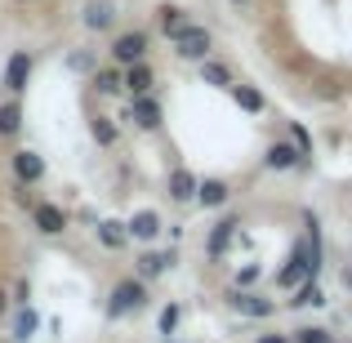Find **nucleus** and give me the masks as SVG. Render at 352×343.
I'll list each match as a JSON object with an SVG mask.
<instances>
[{
  "label": "nucleus",
  "instance_id": "25",
  "mask_svg": "<svg viewBox=\"0 0 352 343\" xmlns=\"http://www.w3.org/2000/svg\"><path fill=\"white\" fill-rule=\"evenodd\" d=\"M321 303H326V290H321L317 281H308V285H299V290H294L290 308H321Z\"/></svg>",
  "mask_w": 352,
  "mask_h": 343
},
{
  "label": "nucleus",
  "instance_id": "9",
  "mask_svg": "<svg viewBox=\"0 0 352 343\" xmlns=\"http://www.w3.org/2000/svg\"><path fill=\"white\" fill-rule=\"evenodd\" d=\"M125 120H129L134 129H143V134L161 129V103H156V94H147V98H129Z\"/></svg>",
  "mask_w": 352,
  "mask_h": 343
},
{
  "label": "nucleus",
  "instance_id": "20",
  "mask_svg": "<svg viewBox=\"0 0 352 343\" xmlns=\"http://www.w3.org/2000/svg\"><path fill=\"white\" fill-rule=\"evenodd\" d=\"M18 134H23V103L5 98L0 103V138H18Z\"/></svg>",
  "mask_w": 352,
  "mask_h": 343
},
{
  "label": "nucleus",
  "instance_id": "19",
  "mask_svg": "<svg viewBox=\"0 0 352 343\" xmlns=\"http://www.w3.org/2000/svg\"><path fill=\"white\" fill-rule=\"evenodd\" d=\"M228 197H232V188H228L223 179H201V188H197V201L206 210H219V206H228Z\"/></svg>",
  "mask_w": 352,
  "mask_h": 343
},
{
  "label": "nucleus",
  "instance_id": "22",
  "mask_svg": "<svg viewBox=\"0 0 352 343\" xmlns=\"http://www.w3.org/2000/svg\"><path fill=\"white\" fill-rule=\"evenodd\" d=\"M228 94H232L236 98V107H241V112H250V116H258V112H263V94H258V89L254 85H241V80H236V85L232 89H228Z\"/></svg>",
  "mask_w": 352,
  "mask_h": 343
},
{
  "label": "nucleus",
  "instance_id": "17",
  "mask_svg": "<svg viewBox=\"0 0 352 343\" xmlns=\"http://www.w3.org/2000/svg\"><path fill=\"white\" fill-rule=\"evenodd\" d=\"M36 330H41V312L36 308H14V326H9V339L14 343H27L36 335Z\"/></svg>",
  "mask_w": 352,
  "mask_h": 343
},
{
  "label": "nucleus",
  "instance_id": "5",
  "mask_svg": "<svg viewBox=\"0 0 352 343\" xmlns=\"http://www.w3.org/2000/svg\"><path fill=\"white\" fill-rule=\"evenodd\" d=\"M174 263H179V254H174V250H143V254L134 258V276L147 285V281H156V276H165Z\"/></svg>",
  "mask_w": 352,
  "mask_h": 343
},
{
  "label": "nucleus",
  "instance_id": "30",
  "mask_svg": "<svg viewBox=\"0 0 352 343\" xmlns=\"http://www.w3.org/2000/svg\"><path fill=\"white\" fill-rule=\"evenodd\" d=\"M290 134H294V147H299L303 156H312V138H308V129H303V125H290Z\"/></svg>",
  "mask_w": 352,
  "mask_h": 343
},
{
  "label": "nucleus",
  "instance_id": "3",
  "mask_svg": "<svg viewBox=\"0 0 352 343\" xmlns=\"http://www.w3.org/2000/svg\"><path fill=\"white\" fill-rule=\"evenodd\" d=\"M9 170H14V183H23V188H36V183H45L50 165H45L41 152H32V147H18V152L9 156Z\"/></svg>",
  "mask_w": 352,
  "mask_h": 343
},
{
  "label": "nucleus",
  "instance_id": "13",
  "mask_svg": "<svg viewBox=\"0 0 352 343\" xmlns=\"http://www.w3.org/2000/svg\"><path fill=\"white\" fill-rule=\"evenodd\" d=\"M232 236H241V219H219V223L210 228V236H206V254L223 258L228 245H232Z\"/></svg>",
  "mask_w": 352,
  "mask_h": 343
},
{
  "label": "nucleus",
  "instance_id": "11",
  "mask_svg": "<svg viewBox=\"0 0 352 343\" xmlns=\"http://www.w3.org/2000/svg\"><path fill=\"white\" fill-rule=\"evenodd\" d=\"M125 228H129V241H143V245H152V241L165 232V223H161L156 210H134V214L125 219Z\"/></svg>",
  "mask_w": 352,
  "mask_h": 343
},
{
  "label": "nucleus",
  "instance_id": "15",
  "mask_svg": "<svg viewBox=\"0 0 352 343\" xmlns=\"http://www.w3.org/2000/svg\"><path fill=\"white\" fill-rule=\"evenodd\" d=\"M156 27H161V36H170V41H179L183 32H188V9L179 5H156Z\"/></svg>",
  "mask_w": 352,
  "mask_h": 343
},
{
  "label": "nucleus",
  "instance_id": "10",
  "mask_svg": "<svg viewBox=\"0 0 352 343\" xmlns=\"http://www.w3.org/2000/svg\"><path fill=\"white\" fill-rule=\"evenodd\" d=\"M32 223H36V232H41V236H63V232H67V210L54 206V201H36Z\"/></svg>",
  "mask_w": 352,
  "mask_h": 343
},
{
  "label": "nucleus",
  "instance_id": "29",
  "mask_svg": "<svg viewBox=\"0 0 352 343\" xmlns=\"http://www.w3.org/2000/svg\"><path fill=\"white\" fill-rule=\"evenodd\" d=\"M254 281H258V263H245V267L236 272V290H250Z\"/></svg>",
  "mask_w": 352,
  "mask_h": 343
},
{
  "label": "nucleus",
  "instance_id": "31",
  "mask_svg": "<svg viewBox=\"0 0 352 343\" xmlns=\"http://www.w3.org/2000/svg\"><path fill=\"white\" fill-rule=\"evenodd\" d=\"M258 343H294L290 335H258Z\"/></svg>",
  "mask_w": 352,
  "mask_h": 343
},
{
  "label": "nucleus",
  "instance_id": "8",
  "mask_svg": "<svg viewBox=\"0 0 352 343\" xmlns=\"http://www.w3.org/2000/svg\"><path fill=\"white\" fill-rule=\"evenodd\" d=\"M228 308L241 312V317L263 321V317H272V312H276V303L263 299V294H254V290H228Z\"/></svg>",
  "mask_w": 352,
  "mask_h": 343
},
{
  "label": "nucleus",
  "instance_id": "14",
  "mask_svg": "<svg viewBox=\"0 0 352 343\" xmlns=\"http://www.w3.org/2000/svg\"><path fill=\"white\" fill-rule=\"evenodd\" d=\"M165 188H170V201H179V206H188V201H197V188L201 179L192 170H183V165H174L170 179H165Z\"/></svg>",
  "mask_w": 352,
  "mask_h": 343
},
{
  "label": "nucleus",
  "instance_id": "18",
  "mask_svg": "<svg viewBox=\"0 0 352 343\" xmlns=\"http://www.w3.org/2000/svg\"><path fill=\"white\" fill-rule=\"evenodd\" d=\"M152 85H156V71L147 67V63H138V67H129V71H125V89H129V98H147V94H152Z\"/></svg>",
  "mask_w": 352,
  "mask_h": 343
},
{
  "label": "nucleus",
  "instance_id": "32",
  "mask_svg": "<svg viewBox=\"0 0 352 343\" xmlns=\"http://www.w3.org/2000/svg\"><path fill=\"white\" fill-rule=\"evenodd\" d=\"M9 308H14V303H9V290H5V285H0V317H5Z\"/></svg>",
  "mask_w": 352,
  "mask_h": 343
},
{
  "label": "nucleus",
  "instance_id": "33",
  "mask_svg": "<svg viewBox=\"0 0 352 343\" xmlns=\"http://www.w3.org/2000/svg\"><path fill=\"white\" fill-rule=\"evenodd\" d=\"M228 5H250V0H228Z\"/></svg>",
  "mask_w": 352,
  "mask_h": 343
},
{
  "label": "nucleus",
  "instance_id": "34",
  "mask_svg": "<svg viewBox=\"0 0 352 343\" xmlns=\"http://www.w3.org/2000/svg\"><path fill=\"white\" fill-rule=\"evenodd\" d=\"M18 5H36V0H18Z\"/></svg>",
  "mask_w": 352,
  "mask_h": 343
},
{
  "label": "nucleus",
  "instance_id": "28",
  "mask_svg": "<svg viewBox=\"0 0 352 343\" xmlns=\"http://www.w3.org/2000/svg\"><path fill=\"white\" fill-rule=\"evenodd\" d=\"M67 67H72V71H89V67H94V54H89V49L67 54Z\"/></svg>",
  "mask_w": 352,
  "mask_h": 343
},
{
  "label": "nucleus",
  "instance_id": "21",
  "mask_svg": "<svg viewBox=\"0 0 352 343\" xmlns=\"http://www.w3.org/2000/svg\"><path fill=\"white\" fill-rule=\"evenodd\" d=\"M120 89H125V71H120V67H98V71H94V94L116 98Z\"/></svg>",
  "mask_w": 352,
  "mask_h": 343
},
{
  "label": "nucleus",
  "instance_id": "6",
  "mask_svg": "<svg viewBox=\"0 0 352 343\" xmlns=\"http://www.w3.org/2000/svg\"><path fill=\"white\" fill-rule=\"evenodd\" d=\"M263 165H267V170H308L312 156H303L294 143H281V138H276V143H267Z\"/></svg>",
  "mask_w": 352,
  "mask_h": 343
},
{
  "label": "nucleus",
  "instance_id": "7",
  "mask_svg": "<svg viewBox=\"0 0 352 343\" xmlns=\"http://www.w3.org/2000/svg\"><path fill=\"white\" fill-rule=\"evenodd\" d=\"M32 67H36V63H32V54H27V49H14V54L5 58V89H9V98H18V94L27 89Z\"/></svg>",
  "mask_w": 352,
  "mask_h": 343
},
{
  "label": "nucleus",
  "instance_id": "1",
  "mask_svg": "<svg viewBox=\"0 0 352 343\" xmlns=\"http://www.w3.org/2000/svg\"><path fill=\"white\" fill-rule=\"evenodd\" d=\"M143 308H147V285L138 276H125V281L112 285V294H107V321H125Z\"/></svg>",
  "mask_w": 352,
  "mask_h": 343
},
{
  "label": "nucleus",
  "instance_id": "12",
  "mask_svg": "<svg viewBox=\"0 0 352 343\" xmlns=\"http://www.w3.org/2000/svg\"><path fill=\"white\" fill-rule=\"evenodd\" d=\"M80 23H85V32H112L116 27V5L112 0H85Z\"/></svg>",
  "mask_w": 352,
  "mask_h": 343
},
{
  "label": "nucleus",
  "instance_id": "4",
  "mask_svg": "<svg viewBox=\"0 0 352 343\" xmlns=\"http://www.w3.org/2000/svg\"><path fill=\"white\" fill-rule=\"evenodd\" d=\"M210 49H214V36H210L206 27H197V23L174 41V58H183V63H206Z\"/></svg>",
  "mask_w": 352,
  "mask_h": 343
},
{
  "label": "nucleus",
  "instance_id": "26",
  "mask_svg": "<svg viewBox=\"0 0 352 343\" xmlns=\"http://www.w3.org/2000/svg\"><path fill=\"white\" fill-rule=\"evenodd\" d=\"M179 321H183V308H179V303H165V308H161V321H156V326H161V335H165V339H170L174 330H179Z\"/></svg>",
  "mask_w": 352,
  "mask_h": 343
},
{
  "label": "nucleus",
  "instance_id": "23",
  "mask_svg": "<svg viewBox=\"0 0 352 343\" xmlns=\"http://www.w3.org/2000/svg\"><path fill=\"white\" fill-rule=\"evenodd\" d=\"M201 80H206V85H219V89H232L236 85L232 71H228V63H219V58H206V63H201Z\"/></svg>",
  "mask_w": 352,
  "mask_h": 343
},
{
  "label": "nucleus",
  "instance_id": "16",
  "mask_svg": "<svg viewBox=\"0 0 352 343\" xmlns=\"http://www.w3.org/2000/svg\"><path fill=\"white\" fill-rule=\"evenodd\" d=\"M94 232H98V245L103 250H125V241H129V228L120 219H98Z\"/></svg>",
  "mask_w": 352,
  "mask_h": 343
},
{
  "label": "nucleus",
  "instance_id": "27",
  "mask_svg": "<svg viewBox=\"0 0 352 343\" xmlns=\"http://www.w3.org/2000/svg\"><path fill=\"white\" fill-rule=\"evenodd\" d=\"M294 343H335V335L321 326H303V330H294Z\"/></svg>",
  "mask_w": 352,
  "mask_h": 343
},
{
  "label": "nucleus",
  "instance_id": "2",
  "mask_svg": "<svg viewBox=\"0 0 352 343\" xmlns=\"http://www.w3.org/2000/svg\"><path fill=\"white\" fill-rule=\"evenodd\" d=\"M147 49H152V36L143 27H129V32H120L112 41V67H120V71L138 67V63H147Z\"/></svg>",
  "mask_w": 352,
  "mask_h": 343
},
{
  "label": "nucleus",
  "instance_id": "24",
  "mask_svg": "<svg viewBox=\"0 0 352 343\" xmlns=\"http://www.w3.org/2000/svg\"><path fill=\"white\" fill-rule=\"evenodd\" d=\"M89 134H94L98 147H116L120 143V129H116L112 116H94V120H89Z\"/></svg>",
  "mask_w": 352,
  "mask_h": 343
}]
</instances>
